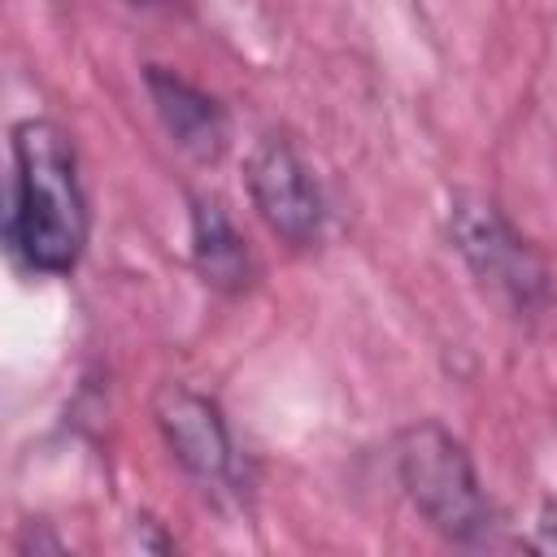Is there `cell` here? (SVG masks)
<instances>
[{
    "mask_svg": "<svg viewBox=\"0 0 557 557\" xmlns=\"http://www.w3.org/2000/svg\"><path fill=\"white\" fill-rule=\"evenodd\" d=\"M9 248L35 274H70L87 244V200L78 161L57 122L26 117L13 126L9 174Z\"/></svg>",
    "mask_w": 557,
    "mask_h": 557,
    "instance_id": "obj_1",
    "label": "cell"
},
{
    "mask_svg": "<svg viewBox=\"0 0 557 557\" xmlns=\"http://www.w3.org/2000/svg\"><path fill=\"white\" fill-rule=\"evenodd\" d=\"M396 474L413 509L457 544H487L496 513L479 487L474 461L440 422H418L396 444Z\"/></svg>",
    "mask_w": 557,
    "mask_h": 557,
    "instance_id": "obj_2",
    "label": "cell"
},
{
    "mask_svg": "<svg viewBox=\"0 0 557 557\" xmlns=\"http://www.w3.org/2000/svg\"><path fill=\"white\" fill-rule=\"evenodd\" d=\"M448 239L474 278L492 287L513 313H540L548 305V265L487 196H453Z\"/></svg>",
    "mask_w": 557,
    "mask_h": 557,
    "instance_id": "obj_3",
    "label": "cell"
},
{
    "mask_svg": "<svg viewBox=\"0 0 557 557\" xmlns=\"http://www.w3.org/2000/svg\"><path fill=\"white\" fill-rule=\"evenodd\" d=\"M248 196H252L261 222L296 248L313 244L326 226V200L318 191V178L309 174V165L300 161V152L287 139H261L252 148Z\"/></svg>",
    "mask_w": 557,
    "mask_h": 557,
    "instance_id": "obj_4",
    "label": "cell"
},
{
    "mask_svg": "<svg viewBox=\"0 0 557 557\" xmlns=\"http://www.w3.org/2000/svg\"><path fill=\"white\" fill-rule=\"evenodd\" d=\"M152 418L161 426L165 448L178 457V466L187 474H196V479H226L231 474V461H235L231 431H226L222 409L209 396H200L183 383H170L157 392Z\"/></svg>",
    "mask_w": 557,
    "mask_h": 557,
    "instance_id": "obj_5",
    "label": "cell"
},
{
    "mask_svg": "<svg viewBox=\"0 0 557 557\" xmlns=\"http://www.w3.org/2000/svg\"><path fill=\"white\" fill-rule=\"evenodd\" d=\"M144 83H148L152 109H157L161 126L170 131V139L183 152H191L196 161H218L222 148H226V113H222V104L209 91H200L196 83H187L183 74L165 70V65H148Z\"/></svg>",
    "mask_w": 557,
    "mask_h": 557,
    "instance_id": "obj_6",
    "label": "cell"
},
{
    "mask_svg": "<svg viewBox=\"0 0 557 557\" xmlns=\"http://www.w3.org/2000/svg\"><path fill=\"white\" fill-rule=\"evenodd\" d=\"M191 257L205 283L222 292H239L252 274V257L244 248V235L231 226L226 209L218 200H191Z\"/></svg>",
    "mask_w": 557,
    "mask_h": 557,
    "instance_id": "obj_7",
    "label": "cell"
},
{
    "mask_svg": "<svg viewBox=\"0 0 557 557\" xmlns=\"http://www.w3.org/2000/svg\"><path fill=\"white\" fill-rule=\"evenodd\" d=\"M540 531H544V544H548V548H557V509H544Z\"/></svg>",
    "mask_w": 557,
    "mask_h": 557,
    "instance_id": "obj_8",
    "label": "cell"
}]
</instances>
